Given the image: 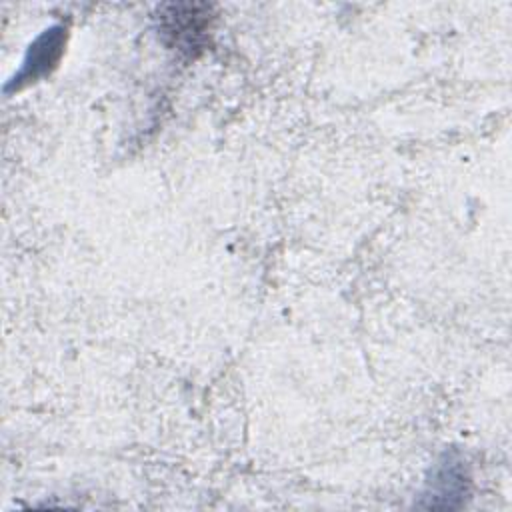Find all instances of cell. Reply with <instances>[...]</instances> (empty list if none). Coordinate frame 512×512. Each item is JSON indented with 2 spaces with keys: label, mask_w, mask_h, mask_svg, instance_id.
<instances>
[{
  "label": "cell",
  "mask_w": 512,
  "mask_h": 512,
  "mask_svg": "<svg viewBox=\"0 0 512 512\" xmlns=\"http://www.w3.org/2000/svg\"><path fill=\"white\" fill-rule=\"evenodd\" d=\"M64 38H66V30L62 26H52L48 30H44L28 48L26 58L22 62V68L18 70V74L12 80V86L20 88L22 82H32L36 78H40L42 74L50 72L56 62L60 60L62 48H64Z\"/></svg>",
  "instance_id": "obj_1"
}]
</instances>
